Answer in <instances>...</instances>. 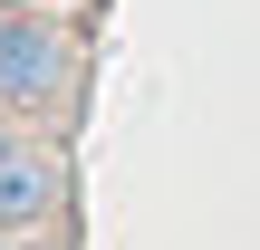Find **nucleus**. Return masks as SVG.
<instances>
[{"label":"nucleus","mask_w":260,"mask_h":250,"mask_svg":"<svg viewBox=\"0 0 260 250\" xmlns=\"http://www.w3.org/2000/svg\"><path fill=\"white\" fill-rule=\"evenodd\" d=\"M77 77V39L39 0H0V116H48Z\"/></svg>","instance_id":"1"},{"label":"nucleus","mask_w":260,"mask_h":250,"mask_svg":"<svg viewBox=\"0 0 260 250\" xmlns=\"http://www.w3.org/2000/svg\"><path fill=\"white\" fill-rule=\"evenodd\" d=\"M58 164L39 154V145H19V154H0V231H39L48 212H58Z\"/></svg>","instance_id":"2"},{"label":"nucleus","mask_w":260,"mask_h":250,"mask_svg":"<svg viewBox=\"0 0 260 250\" xmlns=\"http://www.w3.org/2000/svg\"><path fill=\"white\" fill-rule=\"evenodd\" d=\"M19 145H29V135H19V125H10V116H0V154H19Z\"/></svg>","instance_id":"3"},{"label":"nucleus","mask_w":260,"mask_h":250,"mask_svg":"<svg viewBox=\"0 0 260 250\" xmlns=\"http://www.w3.org/2000/svg\"><path fill=\"white\" fill-rule=\"evenodd\" d=\"M0 250H19V231H0Z\"/></svg>","instance_id":"4"},{"label":"nucleus","mask_w":260,"mask_h":250,"mask_svg":"<svg viewBox=\"0 0 260 250\" xmlns=\"http://www.w3.org/2000/svg\"><path fill=\"white\" fill-rule=\"evenodd\" d=\"M39 10H48V0H39Z\"/></svg>","instance_id":"5"}]
</instances>
